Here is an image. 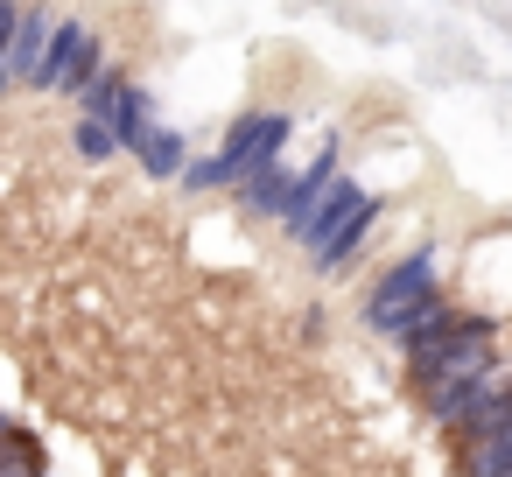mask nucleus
<instances>
[{
  "instance_id": "nucleus-1",
  "label": "nucleus",
  "mask_w": 512,
  "mask_h": 477,
  "mask_svg": "<svg viewBox=\"0 0 512 477\" xmlns=\"http://www.w3.org/2000/svg\"><path fill=\"white\" fill-rule=\"evenodd\" d=\"M491 365H498V323H491V316H463V330H456L442 351H428V358L407 365V379H414V393H421V414H428L435 428H456L470 386H477Z\"/></svg>"
},
{
  "instance_id": "nucleus-2",
  "label": "nucleus",
  "mask_w": 512,
  "mask_h": 477,
  "mask_svg": "<svg viewBox=\"0 0 512 477\" xmlns=\"http://www.w3.org/2000/svg\"><path fill=\"white\" fill-rule=\"evenodd\" d=\"M435 295H442V281H435V246H414L407 260H393V267L372 281V295H365V330H379L386 344H407L414 316H421Z\"/></svg>"
},
{
  "instance_id": "nucleus-3",
  "label": "nucleus",
  "mask_w": 512,
  "mask_h": 477,
  "mask_svg": "<svg viewBox=\"0 0 512 477\" xmlns=\"http://www.w3.org/2000/svg\"><path fill=\"white\" fill-rule=\"evenodd\" d=\"M288 141H295V120H288V113H260V106H246V113L225 127V141L211 148L218 169H225V190H239L246 176H260L267 162H281Z\"/></svg>"
},
{
  "instance_id": "nucleus-4",
  "label": "nucleus",
  "mask_w": 512,
  "mask_h": 477,
  "mask_svg": "<svg viewBox=\"0 0 512 477\" xmlns=\"http://www.w3.org/2000/svg\"><path fill=\"white\" fill-rule=\"evenodd\" d=\"M99 71H106V43H99V29H85L78 15H57L50 50H43V71H36V92H64V99H78Z\"/></svg>"
},
{
  "instance_id": "nucleus-5",
  "label": "nucleus",
  "mask_w": 512,
  "mask_h": 477,
  "mask_svg": "<svg viewBox=\"0 0 512 477\" xmlns=\"http://www.w3.org/2000/svg\"><path fill=\"white\" fill-rule=\"evenodd\" d=\"M365 197H372L365 183L337 176V183H330V190H323V197H316V204H309V211L295 218V225H281V232H288V239H295L302 253H316V246H323V239H330V232H337V225H344V218H351V211L365 204Z\"/></svg>"
},
{
  "instance_id": "nucleus-6",
  "label": "nucleus",
  "mask_w": 512,
  "mask_h": 477,
  "mask_svg": "<svg viewBox=\"0 0 512 477\" xmlns=\"http://www.w3.org/2000/svg\"><path fill=\"white\" fill-rule=\"evenodd\" d=\"M50 29H57L50 8H22V22H15V36H8V57H0V71H8V92H36L43 50H50Z\"/></svg>"
},
{
  "instance_id": "nucleus-7",
  "label": "nucleus",
  "mask_w": 512,
  "mask_h": 477,
  "mask_svg": "<svg viewBox=\"0 0 512 477\" xmlns=\"http://www.w3.org/2000/svg\"><path fill=\"white\" fill-rule=\"evenodd\" d=\"M295 169H302V162L281 155V162H267L260 176H246V183H239V211H246V218H281V211H288V190H295Z\"/></svg>"
},
{
  "instance_id": "nucleus-8",
  "label": "nucleus",
  "mask_w": 512,
  "mask_h": 477,
  "mask_svg": "<svg viewBox=\"0 0 512 477\" xmlns=\"http://www.w3.org/2000/svg\"><path fill=\"white\" fill-rule=\"evenodd\" d=\"M379 211H386V204H379V197H365V204H358V211H351V218H344V225H337V232H330V239H323V246L309 253V260H316L323 274H337V267H351V260H358V246L372 239V225H379Z\"/></svg>"
},
{
  "instance_id": "nucleus-9",
  "label": "nucleus",
  "mask_w": 512,
  "mask_h": 477,
  "mask_svg": "<svg viewBox=\"0 0 512 477\" xmlns=\"http://www.w3.org/2000/svg\"><path fill=\"white\" fill-rule=\"evenodd\" d=\"M456 330H463V309H456L449 295H435V302H428V309L414 316L407 344H400V351H407V365H414V358H428V351H442V344H449Z\"/></svg>"
},
{
  "instance_id": "nucleus-10",
  "label": "nucleus",
  "mask_w": 512,
  "mask_h": 477,
  "mask_svg": "<svg viewBox=\"0 0 512 477\" xmlns=\"http://www.w3.org/2000/svg\"><path fill=\"white\" fill-rule=\"evenodd\" d=\"M127 85H134V78H127L120 64H106V71H99V78H92V85L71 99V106H78V120H92V127H106V134H113V113H120Z\"/></svg>"
},
{
  "instance_id": "nucleus-11",
  "label": "nucleus",
  "mask_w": 512,
  "mask_h": 477,
  "mask_svg": "<svg viewBox=\"0 0 512 477\" xmlns=\"http://www.w3.org/2000/svg\"><path fill=\"white\" fill-rule=\"evenodd\" d=\"M463 477H512V414L477 442H463Z\"/></svg>"
},
{
  "instance_id": "nucleus-12",
  "label": "nucleus",
  "mask_w": 512,
  "mask_h": 477,
  "mask_svg": "<svg viewBox=\"0 0 512 477\" xmlns=\"http://www.w3.org/2000/svg\"><path fill=\"white\" fill-rule=\"evenodd\" d=\"M155 127H162V120H155V92H148V85H127V99H120V113H113V141H120V155H134Z\"/></svg>"
},
{
  "instance_id": "nucleus-13",
  "label": "nucleus",
  "mask_w": 512,
  "mask_h": 477,
  "mask_svg": "<svg viewBox=\"0 0 512 477\" xmlns=\"http://www.w3.org/2000/svg\"><path fill=\"white\" fill-rule=\"evenodd\" d=\"M134 162H141L155 183H176V176H183V162H190V141H183L176 127H155V134L134 148Z\"/></svg>"
},
{
  "instance_id": "nucleus-14",
  "label": "nucleus",
  "mask_w": 512,
  "mask_h": 477,
  "mask_svg": "<svg viewBox=\"0 0 512 477\" xmlns=\"http://www.w3.org/2000/svg\"><path fill=\"white\" fill-rule=\"evenodd\" d=\"M0 477H43V449H36L29 428L8 435V449H0Z\"/></svg>"
},
{
  "instance_id": "nucleus-15",
  "label": "nucleus",
  "mask_w": 512,
  "mask_h": 477,
  "mask_svg": "<svg viewBox=\"0 0 512 477\" xmlns=\"http://www.w3.org/2000/svg\"><path fill=\"white\" fill-rule=\"evenodd\" d=\"M71 148H78V162H113L120 155V141L106 127H92V120H71Z\"/></svg>"
},
{
  "instance_id": "nucleus-16",
  "label": "nucleus",
  "mask_w": 512,
  "mask_h": 477,
  "mask_svg": "<svg viewBox=\"0 0 512 477\" xmlns=\"http://www.w3.org/2000/svg\"><path fill=\"white\" fill-rule=\"evenodd\" d=\"M8 435H15V414H8V407H0V449H8Z\"/></svg>"
}]
</instances>
